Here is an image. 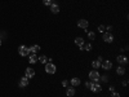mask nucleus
<instances>
[{"label": "nucleus", "mask_w": 129, "mask_h": 97, "mask_svg": "<svg viewBox=\"0 0 129 97\" xmlns=\"http://www.w3.org/2000/svg\"><path fill=\"white\" fill-rule=\"evenodd\" d=\"M2 43H3V40H2V39H0V45H2Z\"/></svg>", "instance_id": "obj_32"}, {"label": "nucleus", "mask_w": 129, "mask_h": 97, "mask_svg": "<svg viewBox=\"0 0 129 97\" xmlns=\"http://www.w3.org/2000/svg\"><path fill=\"white\" fill-rule=\"evenodd\" d=\"M80 83H81V80H80V78H78V77H75V78H72V79L70 80V84L72 85V87H78V85H80Z\"/></svg>", "instance_id": "obj_13"}, {"label": "nucleus", "mask_w": 129, "mask_h": 97, "mask_svg": "<svg viewBox=\"0 0 129 97\" xmlns=\"http://www.w3.org/2000/svg\"><path fill=\"white\" fill-rule=\"evenodd\" d=\"M40 49H41V48H40V45H38V44H35V45H31V47L28 48L30 53H35V55H36V53H38Z\"/></svg>", "instance_id": "obj_16"}, {"label": "nucleus", "mask_w": 129, "mask_h": 97, "mask_svg": "<svg viewBox=\"0 0 129 97\" xmlns=\"http://www.w3.org/2000/svg\"><path fill=\"white\" fill-rule=\"evenodd\" d=\"M103 40H105L106 43H112V41H114V36H112L111 32L105 31V32H103Z\"/></svg>", "instance_id": "obj_9"}, {"label": "nucleus", "mask_w": 129, "mask_h": 97, "mask_svg": "<svg viewBox=\"0 0 129 97\" xmlns=\"http://www.w3.org/2000/svg\"><path fill=\"white\" fill-rule=\"evenodd\" d=\"M100 78H101V75H100L98 71H97V70H90V72H89V80H90V82L98 83Z\"/></svg>", "instance_id": "obj_1"}, {"label": "nucleus", "mask_w": 129, "mask_h": 97, "mask_svg": "<svg viewBox=\"0 0 129 97\" xmlns=\"http://www.w3.org/2000/svg\"><path fill=\"white\" fill-rule=\"evenodd\" d=\"M18 53H19V56L21 57H26V56H28L30 55V51H28V47H26V45H19L18 47Z\"/></svg>", "instance_id": "obj_3"}, {"label": "nucleus", "mask_w": 129, "mask_h": 97, "mask_svg": "<svg viewBox=\"0 0 129 97\" xmlns=\"http://www.w3.org/2000/svg\"><path fill=\"white\" fill-rule=\"evenodd\" d=\"M75 93H76V91H75V87H67V89H66V96L67 97H72V96H75Z\"/></svg>", "instance_id": "obj_12"}, {"label": "nucleus", "mask_w": 129, "mask_h": 97, "mask_svg": "<svg viewBox=\"0 0 129 97\" xmlns=\"http://www.w3.org/2000/svg\"><path fill=\"white\" fill-rule=\"evenodd\" d=\"M116 61H117V63H119V65H126L128 63V57L124 56V55H119V56L116 57Z\"/></svg>", "instance_id": "obj_7"}, {"label": "nucleus", "mask_w": 129, "mask_h": 97, "mask_svg": "<svg viewBox=\"0 0 129 97\" xmlns=\"http://www.w3.org/2000/svg\"><path fill=\"white\" fill-rule=\"evenodd\" d=\"M97 60H98V61H101V62L103 61V58H102V56H98V58H97Z\"/></svg>", "instance_id": "obj_31"}, {"label": "nucleus", "mask_w": 129, "mask_h": 97, "mask_svg": "<svg viewBox=\"0 0 129 97\" xmlns=\"http://www.w3.org/2000/svg\"><path fill=\"white\" fill-rule=\"evenodd\" d=\"M93 49V45L90 44V43H87V44H84V51H88V52H90Z\"/></svg>", "instance_id": "obj_21"}, {"label": "nucleus", "mask_w": 129, "mask_h": 97, "mask_svg": "<svg viewBox=\"0 0 129 97\" xmlns=\"http://www.w3.org/2000/svg\"><path fill=\"white\" fill-rule=\"evenodd\" d=\"M109 91L112 93V92H115V87H114V85H110V88H109Z\"/></svg>", "instance_id": "obj_29"}, {"label": "nucleus", "mask_w": 129, "mask_h": 97, "mask_svg": "<svg viewBox=\"0 0 129 97\" xmlns=\"http://www.w3.org/2000/svg\"><path fill=\"white\" fill-rule=\"evenodd\" d=\"M25 77L27 79H31V78H34L35 77V70L32 69V67H27L26 71H25Z\"/></svg>", "instance_id": "obj_8"}, {"label": "nucleus", "mask_w": 129, "mask_h": 97, "mask_svg": "<svg viewBox=\"0 0 129 97\" xmlns=\"http://www.w3.org/2000/svg\"><path fill=\"white\" fill-rule=\"evenodd\" d=\"M100 80H102L103 83H107L109 82V77H107V75H102V77L100 78Z\"/></svg>", "instance_id": "obj_22"}, {"label": "nucleus", "mask_w": 129, "mask_h": 97, "mask_svg": "<svg viewBox=\"0 0 129 97\" xmlns=\"http://www.w3.org/2000/svg\"><path fill=\"white\" fill-rule=\"evenodd\" d=\"M90 91H92L93 93H98V92H101V91H102L101 84H98V83H93V84H92V87H90Z\"/></svg>", "instance_id": "obj_10"}, {"label": "nucleus", "mask_w": 129, "mask_h": 97, "mask_svg": "<svg viewBox=\"0 0 129 97\" xmlns=\"http://www.w3.org/2000/svg\"><path fill=\"white\" fill-rule=\"evenodd\" d=\"M38 61H39L40 63H44V65H45V63L49 61V58H48L47 56H44V55H43V56H39V57H38Z\"/></svg>", "instance_id": "obj_18"}, {"label": "nucleus", "mask_w": 129, "mask_h": 97, "mask_svg": "<svg viewBox=\"0 0 129 97\" xmlns=\"http://www.w3.org/2000/svg\"><path fill=\"white\" fill-rule=\"evenodd\" d=\"M105 27H106V26H103V25H100V26H98V31L103 34V32L106 31V29H105Z\"/></svg>", "instance_id": "obj_24"}, {"label": "nucleus", "mask_w": 129, "mask_h": 97, "mask_svg": "<svg viewBox=\"0 0 129 97\" xmlns=\"http://www.w3.org/2000/svg\"><path fill=\"white\" fill-rule=\"evenodd\" d=\"M75 44H76L78 47H84L85 41H84V39H83V38L78 36V38H75Z\"/></svg>", "instance_id": "obj_15"}, {"label": "nucleus", "mask_w": 129, "mask_h": 97, "mask_svg": "<svg viewBox=\"0 0 129 97\" xmlns=\"http://www.w3.org/2000/svg\"><path fill=\"white\" fill-rule=\"evenodd\" d=\"M92 67H93L94 70L100 69V67H101V61H98V60H94V61L92 62Z\"/></svg>", "instance_id": "obj_19"}, {"label": "nucleus", "mask_w": 129, "mask_h": 97, "mask_svg": "<svg viewBox=\"0 0 129 97\" xmlns=\"http://www.w3.org/2000/svg\"><path fill=\"white\" fill-rule=\"evenodd\" d=\"M123 85H124V87H126V85H128V79H125V80L123 82Z\"/></svg>", "instance_id": "obj_30"}, {"label": "nucleus", "mask_w": 129, "mask_h": 97, "mask_svg": "<svg viewBox=\"0 0 129 97\" xmlns=\"http://www.w3.org/2000/svg\"><path fill=\"white\" fill-rule=\"evenodd\" d=\"M85 31H87L88 38H89L90 40H94V39H95V32H94V31H88V30H85Z\"/></svg>", "instance_id": "obj_20"}, {"label": "nucleus", "mask_w": 129, "mask_h": 97, "mask_svg": "<svg viewBox=\"0 0 129 97\" xmlns=\"http://www.w3.org/2000/svg\"><path fill=\"white\" fill-rule=\"evenodd\" d=\"M116 74H117V75H124V74H125V67L121 66V65H119V66H117V69H116Z\"/></svg>", "instance_id": "obj_17"}, {"label": "nucleus", "mask_w": 129, "mask_h": 97, "mask_svg": "<svg viewBox=\"0 0 129 97\" xmlns=\"http://www.w3.org/2000/svg\"><path fill=\"white\" fill-rule=\"evenodd\" d=\"M88 26H89V22H88L87 19H79V21H78V27H79V29L88 30Z\"/></svg>", "instance_id": "obj_6"}, {"label": "nucleus", "mask_w": 129, "mask_h": 97, "mask_svg": "<svg viewBox=\"0 0 129 97\" xmlns=\"http://www.w3.org/2000/svg\"><path fill=\"white\" fill-rule=\"evenodd\" d=\"M101 66H102L103 70H111L112 69V62L110 60H105V61L101 62Z\"/></svg>", "instance_id": "obj_5"}, {"label": "nucleus", "mask_w": 129, "mask_h": 97, "mask_svg": "<svg viewBox=\"0 0 129 97\" xmlns=\"http://www.w3.org/2000/svg\"><path fill=\"white\" fill-rule=\"evenodd\" d=\"M49 9H50V12H52V13H54V14L59 13V10H61V8H59V4L56 2V0H52V4H50Z\"/></svg>", "instance_id": "obj_4"}, {"label": "nucleus", "mask_w": 129, "mask_h": 97, "mask_svg": "<svg viewBox=\"0 0 129 97\" xmlns=\"http://www.w3.org/2000/svg\"><path fill=\"white\" fill-rule=\"evenodd\" d=\"M92 84H93V82L88 80L87 83H85V87H87V88H89V89H90V87H92Z\"/></svg>", "instance_id": "obj_26"}, {"label": "nucleus", "mask_w": 129, "mask_h": 97, "mask_svg": "<svg viewBox=\"0 0 129 97\" xmlns=\"http://www.w3.org/2000/svg\"><path fill=\"white\" fill-rule=\"evenodd\" d=\"M43 4H44L45 7H50V4H52V0H43Z\"/></svg>", "instance_id": "obj_23"}, {"label": "nucleus", "mask_w": 129, "mask_h": 97, "mask_svg": "<svg viewBox=\"0 0 129 97\" xmlns=\"http://www.w3.org/2000/svg\"><path fill=\"white\" fill-rule=\"evenodd\" d=\"M28 62L30 63H36L38 62V55H35V53H30L28 55Z\"/></svg>", "instance_id": "obj_14"}, {"label": "nucleus", "mask_w": 129, "mask_h": 97, "mask_svg": "<svg viewBox=\"0 0 129 97\" xmlns=\"http://www.w3.org/2000/svg\"><path fill=\"white\" fill-rule=\"evenodd\" d=\"M57 71V66H56V65L54 63H53V62H47L45 63V72L47 74H54Z\"/></svg>", "instance_id": "obj_2"}, {"label": "nucleus", "mask_w": 129, "mask_h": 97, "mask_svg": "<svg viewBox=\"0 0 129 97\" xmlns=\"http://www.w3.org/2000/svg\"><path fill=\"white\" fill-rule=\"evenodd\" d=\"M111 97H120V94L117 93V92H112L111 93Z\"/></svg>", "instance_id": "obj_28"}, {"label": "nucleus", "mask_w": 129, "mask_h": 97, "mask_svg": "<svg viewBox=\"0 0 129 97\" xmlns=\"http://www.w3.org/2000/svg\"><path fill=\"white\" fill-rule=\"evenodd\" d=\"M18 85H19L21 88H25V87H27V85H28V79H27L26 77H23V78H21V80H19Z\"/></svg>", "instance_id": "obj_11"}, {"label": "nucleus", "mask_w": 129, "mask_h": 97, "mask_svg": "<svg viewBox=\"0 0 129 97\" xmlns=\"http://www.w3.org/2000/svg\"><path fill=\"white\" fill-rule=\"evenodd\" d=\"M69 83H70V82H69V80H66V79L62 80V85H63L64 88H67V87H69Z\"/></svg>", "instance_id": "obj_25"}, {"label": "nucleus", "mask_w": 129, "mask_h": 97, "mask_svg": "<svg viewBox=\"0 0 129 97\" xmlns=\"http://www.w3.org/2000/svg\"><path fill=\"white\" fill-rule=\"evenodd\" d=\"M105 29H106V31H107V32H111V31H112V30H114V27H112V26H111V25H110V26H106V27H105Z\"/></svg>", "instance_id": "obj_27"}]
</instances>
